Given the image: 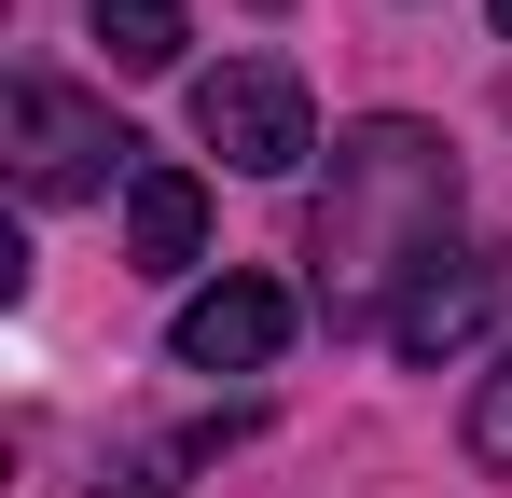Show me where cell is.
Listing matches in <instances>:
<instances>
[{
  "mask_svg": "<svg viewBox=\"0 0 512 498\" xmlns=\"http://www.w3.org/2000/svg\"><path fill=\"white\" fill-rule=\"evenodd\" d=\"M429 249H457V153H443V125H416V111L346 125L333 139V194L305 222V263H319L333 319L388 332V305H402L388 277H416Z\"/></svg>",
  "mask_w": 512,
  "mask_h": 498,
  "instance_id": "6da1fadb",
  "label": "cell"
},
{
  "mask_svg": "<svg viewBox=\"0 0 512 498\" xmlns=\"http://www.w3.org/2000/svg\"><path fill=\"white\" fill-rule=\"evenodd\" d=\"M194 139L236 166V180H291V166L319 153V111H305L291 56H222V70L194 83Z\"/></svg>",
  "mask_w": 512,
  "mask_h": 498,
  "instance_id": "7a4b0ae2",
  "label": "cell"
},
{
  "mask_svg": "<svg viewBox=\"0 0 512 498\" xmlns=\"http://www.w3.org/2000/svg\"><path fill=\"white\" fill-rule=\"evenodd\" d=\"M0 125H14V180H28V194H42V208H70V194H111V180H139V139H125V125H111V111H97V97H70V83H14V97H0Z\"/></svg>",
  "mask_w": 512,
  "mask_h": 498,
  "instance_id": "3957f363",
  "label": "cell"
},
{
  "mask_svg": "<svg viewBox=\"0 0 512 498\" xmlns=\"http://www.w3.org/2000/svg\"><path fill=\"white\" fill-rule=\"evenodd\" d=\"M167 346H180V374H263V360L291 346V291H277V277H208Z\"/></svg>",
  "mask_w": 512,
  "mask_h": 498,
  "instance_id": "277c9868",
  "label": "cell"
},
{
  "mask_svg": "<svg viewBox=\"0 0 512 498\" xmlns=\"http://www.w3.org/2000/svg\"><path fill=\"white\" fill-rule=\"evenodd\" d=\"M485 319H499V263L485 249H429L416 277H402V305H388V346L402 360H457Z\"/></svg>",
  "mask_w": 512,
  "mask_h": 498,
  "instance_id": "5b68a950",
  "label": "cell"
},
{
  "mask_svg": "<svg viewBox=\"0 0 512 498\" xmlns=\"http://www.w3.org/2000/svg\"><path fill=\"white\" fill-rule=\"evenodd\" d=\"M125 249H139V277H180L208 249V180L194 166H139L125 180Z\"/></svg>",
  "mask_w": 512,
  "mask_h": 498,
  "instance_id": "8992f818",
  "label": "cell"
},
{
  "mask_svg": "<svg viewBox=\"0 0 512 498\" xmlns=\"http://www.w3.org/2000/svg\"><path fill=\"white\" fill-rule=\"evenodd\" d=\"M84 28H97V56H111V70H180V42H194V14H180V0H84Z\"/></svg>",
  "mask_w": 512,
  "mask_h": 498,
  "instance_id": "52a82bcc",
  "label": "cell"
},
{
  "mask_svg": "<svg viewBox=\"0 0 512 498\" xmlns=\"http://www.w3.org/2000/svg\"><path fill=\"white\" fill-rule=\"evenodd\" d=\"M471 471H512V360L485 374V402H471Z\"/></svg>",
  "mask_w": 512,
  "mask_h": 498,
  "instance_id": "ba28073f",
  "label": "cell"
},
{
  "mask_svg": "<svg viewBox=\"0 0 512 498\" xmlns=\"http://www.w3.org/2000/svg\"><path fill=\"white\" fill-rule=\"evenodd\" d=\"M485 14H499V42H512V0H485Z\"/></svg>",
  "mask_w": 512,
  "mask_h": 498,
  "instance_id": "9c48e42d",
  "label": "cell"
},
{
  "mask_svg": "<svg viewBox=\"0 0 512 498\" xmlns=\"http://www.w3.org/2000/svg\"><path fill=\"white\" fill-rule=\"evenodd\" d=\"M263 14H277V0H263Z\"/></svg>",
  "mask_w": 512,
  "mask_h": 498,
  "instance_id": "30bf717a",
  "label": "cell"
}]
</instances>
